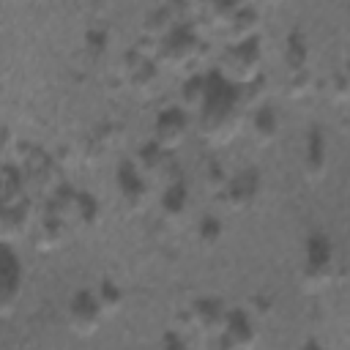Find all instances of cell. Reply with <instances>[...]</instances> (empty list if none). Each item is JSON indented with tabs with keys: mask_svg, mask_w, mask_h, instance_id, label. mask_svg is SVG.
I'll list each match as a JSON object with an SVG mask.
<instances>
[{
	"mask_svg": "<svg viewBox=\"0 0 350 350\" xmlns=\"http://www.w3.org/2000/svg\"><path fill=\"white\" fill-rule=\"evenodd\" d=\"M104 314L107 312L96 293H79V295H74V301L68 306V323L77 334H93Z\"/></svg>",
	"mask_w": 350,
	"mask_h": 350,
	"instance_id": "obj_1",
	"label": "cell"
},
{
	"mask_svg": "<svg viewBox=\"0 0 350 350\" xmlns=\"http://www.w3.org/2000/svg\"><path fill=\"white\" fill-rule=\"evenodd\" d=\"M186 134V115L178 107H167L156 118V145L159 148H172L183 139Z\"/></svg>",
	"mask_w": 350,
	"mask_h": 350,
	"instance_id": "obj_2",
	"label": "cell"
},
{
	"mask_svg": "<svg viewBox=\"0 0 350 350\" xmlns=\"http://www.w3.org/2000/svg\"><path fill=\"white\" fill-rule=\"evenodd\" d=\"M120 191L131 202V200H139L148 194V183L142 180V175L134 167H120Z\"/></svg>",
	"mask_w": 350,
	"mask_h": 350,
	"instance_id": "obj_3",
	"label": "cell"
},
{
	"mask_svg": "<svg viewBox=\"0 0 350 350\" xmlns=\"http://www.w3.org/2000/svg\"><path fill=\"white\" fill-rule=\"evenodd\" d=\"M186 191L180 189V186H170L167 189V194H164V200H161V205H164V211L170 213V216H175V213H180L183 211V205H186Z\"/></svg>",
	"mask_w": 350,
	"mask_h": 350,
	"instance_id": "obj_4",
	"label": "cell"
},
{
	"mask_svg": "<svg viewBox=\"0 0 350 350\" xmlns=\"http://www.w3.org/2000/svg\"><path fill=\"white\" fill-rule=\"evenodd\" d=\"M254 129H257V134H262V129H265V137H273L276 120H273V115H271V109H268V107H265V109H260V115H257V120H254Z\"/></svg>",
	"mask_w": 350,
	"mask_h": 350,
	"instance_id": "obj_5",
	"label": "cell"
},
{
	"mask_svg": "<svg viewBox=\"0 0 350 350\" xmlns=\"http://www.w3.org/2000/svg\"><path fill=\"white\" fill-rule=\"evenodd\" d=\"M159 350H189V345L183 342L180 334H167V336L159 342Z\"/></svg>",
	"mask_w": 350,
	"mask_h": 350,
	"instance_id": "obj_6",
	"label": "cell"
},
{
	"mask_svg": "<svg viewBox=\"0 0 350 350\" xmlns=\"http://www.w3.org/2000/svg\"><path fill=\"white\" fill-rule=\"evenodd\" d=\"M200 232H202V238H205V241H216V238H219V232H221V227H219V224H213V219L208 216V219L200 224Z\"/></svg>",
	"mask_w": 350,
	"mask_h": 350,
	"instance_id": "obj_7",
	"label": "cell"
},
{
	"mask_svg": "<svg viewBox=\"0 0 350 350\" xmlns=\"http://www.w3.org/2000/svg\"><path fill=\"white\" fill-rule=\"evenodd\" d=\"M304 350H320V347H314V345H309V347H304Z\"/></svg>",
	"mask_w": 350,
	"mask_h": 350,
	"instance_id": "obj_8",
	"label": "cell"
}]
</instances>
